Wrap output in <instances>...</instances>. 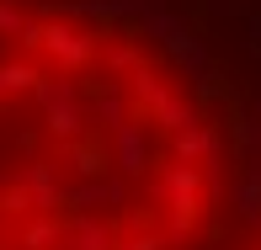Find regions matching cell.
Instances as JSON below:
<instances>
[{
	"instance_id": "6da1fadb",
	"label": "cell",
	"mask_w": 261,
	"mask_h": 250,
	"mask_svg": "<svg viewBox=\"0 0 261 250\" xmlns=\"http://www.w3.org/2000/svg\"><path fill=\"white\" fill-rule=\"evenodd\" d=\"M240 106L149 0H0V250H219Z\"/></svg>"
},
{
	"instance_id": "7a4b0ae2",
	"label": "cell",
	"mask_w": 261,
	"mask_h": 250,
	"mask_svg": "<svg viewBox=\"0 0 261 250\" xmlns=\"http://www.w3.org/2000/svg\"><path fill=\"white\" fill-rule=\"evenodd\" d=\"M219 250H261V176H245L240 208H234L229 229H224Z\"/></svg>"
}]
</instances>
